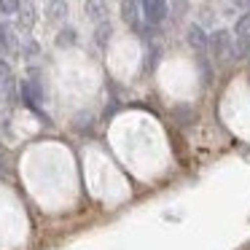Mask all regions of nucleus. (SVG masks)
<instances>
[{
    "instance_id": "f257e3e1",
    "label": "nucleus",
    "mask_w": 250,
    "mask_h": 250,
    "mask_svg": "<svg viewBox=\"0 0 250 250\" xmlns=\"http://www.w3.org/2000/svg\"><path fill=\"white\" fill-rule=\"evenodd\" d=\"M210 49L215 54V60H226L229 54H234V46H231V38H229L226 30H218V33L210 35Z\"/></svg>"
},
{
    "instance_id": "f03ea898",
    "label": "nucleus",
    "mask_w": 250,
    "mask_h": 250,
    "mask_svg": "<svg viewBox=\"0 0 250 250\" xmlns=\"http://www.w3.org/2000/svg\"><path fill=\"white\" fill-rule=\"evenodd\" d=\"M143 14L151 24H159L167 17V0H143Z\"/></svg>"
},
{
    "instance_id": "7ed1b4c3",
    "label": "nucleus",
    "mask_w": 250,
    "mask_h": 250,
    "mask_svg": "<svg viewBox=\"0 0 250 250\" xmlns=\"http://www.w3.org/2000/svg\"><path fill=\"white\" fill-rule=\"evenodd\" d=\"M86 14L94 19V22H103L105 14H108V6H105V0H86Z\"/></svg>"
},
{
    "instance_id": "20e7f679",
    "label": "nucleus",
    "mask_w": 250,
    "mask_h": 250,
    "mask_svg": "<svg viewBox=\"0 0 250 250\" xmlns=\"http://www.w3.org/2000/svg\"><path fill=\"white\" fill-rule=\"evenodd\" d=\"M188 43L194 46L196 51H205L207 46H210V41L205 38V33H202L199 27H191V30H188Z\"/></svg>"
},
{
    "instance_id": "39448f33",
    "label": "nucleus",
    "mask_w": 250,
    "mask_h": 250,
    "mask_svg": "<svg viewBox=\"0 0 250 250\" xmlns=\"http://www.w3.org/2000/svg\"><path fill=\"white\" fill-rule=\"evenodd\" d=\"M121 17H124V22H129V24L137 22V3L135 0H124V3H121Z\"/></svg>"
},
{
    "instance_id": "423d86ee",
    "label": "nucleus",
    "mask_w": 250,
    "mask_h": 250,
    "mask_svg": "<svg viewBox=\"0 0 250 250\" xmlns=\"http://www.w3.org/2000/svg\"><path fill=\"white\" fill-rule=\"evenodd\" d=\"M237 38H242V41H250V14H242V17L237 19Z\"/></svg>"
},
{
    "instance_id": "0eeeda50",
    "label": "nucleus",
    "mask_w": 250,
    "mask_h": 250,
    "mask_svg": "<svg viewBox=\"0 0 250 250\" xmlns=\"http://www.w3.org/2000/svg\"><path fill=\"white\" fill-rule=\"evenodd\" d=\"M108 41H110V24L108 22H100V27H97V43L105 46Z\"/></svg>"
},
{
    "instance_id": "6e6552de",
    "label": "nucleus",
    "mask_w": 250,
    "mask_h": 250,
    "mask_svg": "<svg viewBox=\"0 0 250 250\" xmlns=\"http://www.w3.org/2000/svg\"><path fill=\"white\" fill-rule=\"evenodd\" d=\"M0 11L3 14H17L19 11V0H0Z\"/></svg>"
},
{
    "instance_id": "1a4fd4ad",
    "label": "nucleus",
    "mask_w": 250,
    "mask_h": 250,
    "mask_svg": "<svg viewBox=\"0 0 250 250\" xmlns=\"http://www.w3.org/2000/svg\"><path fill=\"white\" fill-rule=\"evenodd\" d=\"M65 14H67V6H65V3H60V0H57L54 6H51L49 17H51V19H60V17H65Z\"/></svg>"
},
{
    "instance_id": "9d476101",
    "label": "nucleus",
    "mask_w": 250,
    "mask_h": 250,
    "mask_svg": "<svg viewBox=\"0 0 250 250\" xmlns=\"http://www.w3.org/2000/svg\"><path fill=\"white\" fill-rule=\"evenodd\" d=\"M8 49V41H6V30L0 27V51H6Z\"/></svg>"
},
{
    "instance_id": "9b49d317",
    "label": "nucleus",
    "mask_w": 250,
    "mask_h": 250,
    "mask_svg": "<svg viewBox=\"0 0 250 250\" xmlns=\"http://www.w3.org/2000/svg\"><path fill=\"white\" fill-rule=\"evenodd\" d=\"M237 6H250V0H237Z\"/></svg>"
}]
</instances>
